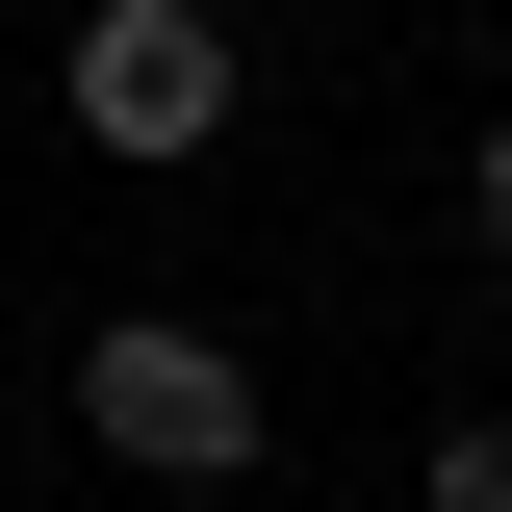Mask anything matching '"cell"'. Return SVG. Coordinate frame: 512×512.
Masks as SVG:
<instances>
[{
	"label": "cell",
	"instance_id": "1",
	"mask_svg": "<svg viewBox=\"0 0 512 512\" xmlns=\"http://www.w3.org/2000/svg\"><path fill=\"white\" fill-rule=\"evenodd\" d=\"M77 436H103L128 487H180V512H256V461H282V384H256L205 308H103V333H77Z\"/></svg>",
	"mask_w": 512,
	"mask_h": 512
},
{
	"label": "cell",
	"instance_id": "2",
	"mask_svg": "<svg viewBox=\"0 0 512 512\" xmlns=\"http://www.w3.org/2000/svg\"><path fill=\"white\" fill-rule=\"evenodd\" d=\"M256 52H231V0H77L52 26V128L103 154V180H180V154H231Z\"/></svg>",
	"mask_w": 512,
	"mask_h": 512
},
{
	"label": "cell",
	"instance_id": "3",
	"mask_svg": "<svg viewBox=\"0 0 512 512\" xmlns=\"http://www.w3.org/2000/svg\"><path fill=\"white\" fill-rule=\"evenodd\" d=\"M410 512H512V410H436V461H410Z\"/></svg>",
	"mask_w": 512,
	"mask_h": 512
},
{
	"label": "cell",
	"instance_id": "4",
	"mask_svg": "<svg viewBox=\"0 0 512 512\" xmlns=\"http://www.w3.org/2000/svg\"><path fill=\"white\" fill-rule=\"evenodd\" d=\"M461 256H512V103L461 128Z\"/></svg>",
	"mask_w": 512,
	"mask_h": 512
},
{
	"label": "cell",
	"instance_id": "5",
	"mask_svg": "<svg viewBox=\"0 0 512 512\" xmlns=\"http://www.w3.org/2000/svg\"><path fill=\"white\" fill-rule=\"evenodd\" d=\"M154 512H180V487H154Z\"/></svg>",
	"mask_w": 512,
	"mask_h": 512
}]
</instances>
